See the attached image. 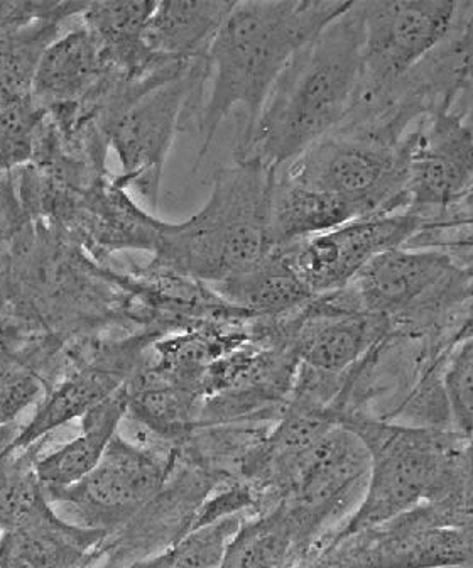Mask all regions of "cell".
I'll list each match as a JSON object with an SVG mask.
<instances>
[{
  "label": "cell",
  "instance_id": "6da1fadb",
  "mask_svg": "<svg viewBox=\"0 0 473 568\" xmlns=\"http://www.w3.org/2000/svg\"><path fill=\"white\" fill-rule=\"evenodd\" d=\"M362 89L359 6L328 24L282 70L253 131L235 144V161L279 170L346 124Z\"/></svg>",
  "mask_w": 473,
  "mask_h": 568
},
{
  "label": "cell",
  "instance_id": "7a4b0ae2",
  "mask_svg": "<svg viewBox=\"0 0 473 568\" xmlns=\"http://www.w3.org/2000/svg\"><path fill=\"white\" fill-rule=\"evenodd\" d=\"M352 2H235L207 57L210 93L205 99L198 132L207 156L222 122L240 112L237 142L253 131L264 102L291 58Z\"/></svg>",
  "mask_w": 473,
  "mask_h": 568
},
{
  "label": "cell",
  "instance_id": "3957f363",
  "mask_svg": "<svg viewBox=\"0 0 473 568\" xmlns=\"http://www.w3.org/2000/svg\"><path fill=\"white\" fill-rule=\"evenodd\" d=\"M276 171L235 161L215 173L210 199L182 224H164L153 267L218 284L253 267L270 251L267 210Z\"/></svg>",
  "mask_w": 473,
  "mask_h": 568
},
{
  "label": "cell",
  "instance_id": "277c9868",
  "mask_svg": "<svg viewBox=\"0 0 473 568\" xmlns=\"http://www.w3.org/2000/svg\"><path fill=\"white\" fill-rule=\"evenodd\" d=\"M338 422L363 442L369 452L370 469L359 506L331 541L384 525L442 499L452 476L453 458L465 442L459 435L431 426L398 425L346 412Z\"/></svg>",
  "mask_w": 473,
  "mask_h": 568
},
{
  "label": "cell",
  "instance_id": "5b68a950",
  "mask_svg": "<svg viewBox=\"0 0 473 568\" xmlns=\"http://www.w3.org/2000/svg\"><path fill=\"white\" fill-rule=\"evenodd\" d=\"M278 171L347 200L362 217L408 210L402 138L381 125L347 122Z\"/></svg>",
  "mask_w": 473,
  "mask_h": 568
},
{
  "label": "cell",
  "instance_id": "8992f818",
  "mask_svg": "<svg viewBox=\"0 0 473 568\" xmlns=\"http://www.w3.org/2000/svg\"><path fill=\"white\" fill-rule=\"evenodd\" d=\"M357 6L362 22V89L356 111H366L388 99L438 50L452 32L462 6L446 0H382Z\"/></svg>",
  "mask_w": 473,
  "mask_h": 568
},
{
  "label": "cell",
  "instance_id": "52a82bcc",
  "mask_svg": "<svg viewBox=\"0 0 473 568\" xmlns=\"http://www.w3.org/2000/svg\"><path fill=\"white\" fill-rule=\"evenodd\" d=\"M207 58L192 61L178 75L151 87L119 118L111 132V148L122 164L115 183L137 190L157 210L164 164L176 134L183 132L186 111L205 105Z\"/></svg>",
  "mask_w": 473,
  "mask_h": 568
},
{
  "label": "cell",
  "instance_id": "ba28073f",
  "mask_svg": "<svg viewBox=\"0 0 473 568\" xmlns=\"http://www.w3.org/2000/svg\"><path fill=\"white\" fill-rule=\"evenodd\" d=\"M167 477L169 457L117 434L89 476L68 489L44 493L54 508L72 515L68 521L112 532L156 501Z\"/></svg>",
  "mask_w": 473,
  "mask_h": 568
},
{
  "label": "cell",
  "instance_id": "9c48e42d",
  "mask_svg": "<svg viewBox=\"0 0 473 568\" xmlns=\"http://www.w3.org/2000/svg\"><path fill=\"white\" fill-rule=\"evenodd\" d=\"M350 288L362 308L392 325L455 305L469 293V274L442 251L404 245L370 261Z\"/></svg>",
  "mask_w": 473,
  "mask_h": 568
},
{
  "label": "cell",
  "instance_id": "30bf717a",
  "mask_svg": "<svg viewBox=\"0 0 473 568\" xmlns=\"http://www.w3.org/2000/svg\"><path fill=\"white\" fill-rule=\"evenodd\" d=\"M473 560V528L443 526L428 505L331 541L317 568H453Z\"/></svg>",
  "mask_w": 473,
  "mask_h": 568
},
{
  "label": "cell",
  "instance_id": "8fae6325",
  "mask_svg": "<svg viewBox=\"0 0 473 568\" xmlns=\"http://www.w3.org/2000/svg\"><path fill=\"white\" fill-rule=\"evenodd\" d=\"M150 334L117 342L89 345V352H68L60 379L48 387L31 422L22 425L12 452L38 447L44 437L72 419H82L90 409L111 398L143 367Z\"/></svg>",
  "mask_w": 473,
  "mask_h": 568
},
{
  "label": "cell",
  "instance_id": "7c38bea8",
  "mask_svg": "<svg viewBox=\"0 0 473 568\" xmlns=\"http://www.w3.org/2000/svg\"><path fill=\"white\" fill-rule=\"evenodd\" d=\"M421 225L420 215L399 210L356 219L333 231L278 248L317 298L349 288L370 261L391 248L408 245Z\"/></svg>",
  "mask_w": 473,
  "mask_h": 568
},
{
  "label": "cell",
  "instance_id": "4fadbf2b",
  "mask_svg": "<svg viewBox=\"0 0 473 568\" xmlns=\"http://www.w3.org/2000/svg\"><path fill=\"white\" fill-rule=\"evenodd\" d=\"M408 210L445 209L473 186V128L446 109L426 115L402 138Z\"/></svg>",
  "mask_w": 473,
  "mask_h": 568
},
{
  "label": "cell",
  "instance_id": "5bb4252c",
  "mask_svg": "<svg viewBox=\"0 0 473 568\" xmlns=\"http://www.w3.org/2000/svg\"><path fill=\"white\" fill-rule=\"evenodd\" d=\"M388 320L367 312L353 290L317 296L292 320L291 348L302 367L342 376L388 335Z\"/></svg>",
  "mask_w": 473,
  "mask_h": 568
},
{
  "label": "cell",
  "instance_id": "9a60e30c",
  "mask_svg": "<svg viewBox=\"0 0 473 568\" xmlns=\"http://www.w3.org/2000/svg\"><path fill=\"white\" fill-rule=\"evenodd\" d=\"M109 537L107 529L68 521L43 490L18 525L0 532V545L29 568H89Z\"/></svg>",
  "mask_w": 473,
  "mask_h": 568
},
{
  "label": "cell",
  "instance_id": "2e32d148",
  "mask_svg": "<svg viewBox=\"0 0 473 568\" xmlns=\"http://www.w3.org/2000/svg\"><path fill=\"white\" fill-rule=\"evenodd\" d=\"M157 2H89L80 16L93 36L105 68L131 82H143L178 61L157 57L144 41ZM186 63V61H185Z\"/></svg>",
  "mask_w": 473,
  "mask_h": 568
},
{
  "label": "cell",
  "instance_id": "e0dca14e",
  "mask_svg": "<svg viewBox=\"0 0 473 568\" xmlns=\"http://www.w3.org/2000/svg\"><path fill=\"white\" fill-rule=\"evenodd\" d=\"M109 71L93 36L80 21L79 28L61 32L41 57L32 99L44 111L79 105L104 82Z\"/></svg>",
  "mask_w": 473,
  "mask_h": 568
},
{
  "label": "cell",
  "instance_id": "ac0fdd59",
  "mask_svg": "<svg viewBox=\"0 0 473 568\" xmlns=\"http://www.w3.org/2000/svg\"><path fill=\"white\" fill-rule=\"evenodd\" d=\"M362 219L347 200L292 182L276 171L267 210L270 248L285 247Z\"/></svg>",
  "mask_w": 473,
  "mask_h": 568
},
{
  "label": "cell",
  "instance_id": "d6986e66",
  "mask_svg": "<svg viewBox=\"0 0 473 568\" xmlns=\"http://www.w3.org/2000/svg\"><path fill=\"white\" fill-rule=\"evenodd\" d=\"M127 386V384H125ZM90 409L80 422V435L34 462V474L47 493L75 486L89 476L119 434L128 409L127 387Z\"/></svg>",
  "mask_w": 473,
  "mask_h": 568
},
{
  "label": "cell",
  "instance_id": "ffe728a7",
  "mask_svg": "<svg viewBox=\"0 0 473 568\" xmlns=\"http://www.w3.org/2000/svg\"><path fill=\"white\" fill-rule=\"evenodd\" d=\"M235 2L175 0L157 2L147 21L144 41L157 57L173 61L207 58Z\"/></svg>",
  "mask_w": 473,
  "mask_h": 568
},
{
  "label": "cell",
  "instance_id": "44dd1931",
  "mask_svg": "<svg viewBox=\"0 0 473 568\" xmlns=\"http://www.w3.org/2000/svg\"><path fill=\"white\" fill-rule=\"evenodd\" d=\"M214 290L232 305L263 315L299 312L315 298L296 276L281 248H270L253 267L214 284Z\"/></svg>",
  "mask_w": 473,
  "mask_h": 568
},
{
  "label": "cell",
  "instance_id": "7402d4cb",
  "mask_svg": "<svg viewBox=\"0 0 473 568\" xmlns=\"http://www.w3.org/2000/svg\"><path fill=\"white\" fill-rule=\"evenodd\" d=\"M299 554L295 523L278 505L240 525L217 568H288Z\"/></svg>",
  "mask_w": 473,
  "mask_h": 568
},
{
  "label": "cell",
  "instance_id": "603a6c76",
  "mask_svg": "<svg viewBox=\"0 0 473 568\" xmlns=\"http://www.w3.org/2000/svg\"><path fill=\"white\" fill-rule=\"evenodd\" d=\"M64 22L41 21L0 38V109L32 100L38 64Z\"/></svg>",
  "mask_w": 473,
  "mask_h": 568
},
{
  "label": "cell",
  "instance_id": "cb8c5ba5",
  "mask_svg": "<svg viewBox=\"0 0 473 568\" xmlns=\"http://www.w3.org/2000/svg\"><path fill=\"white\" fill-rule=\"evenodd\" d=\"M243 523L235 516L193 526L183 538L153 557L124 568H217Z\"/></svg>",
  "mask_w": 473,
  "mask_h": 568
},
{
  "label": "cell",
  "instance_id": "d4e9b609",
  "mask_svg": "<svg viewBox=\"0 0 473 568\" xmlns=\"http://www.w3.org/2000/svg\"><path fill=\"white\" fill-rule=\"evenodd\" d=\"M38 455L40 450L32 447L0 458V532L18 525L43 494V486L34 474Z\"/></svg>",
  "mask_w": 473,
  "mask_h": 568
},
{
  "label": "cell",
  "instance_id": "484cf974",
  "mask_svg": "<svg viewBox=\"0 0 473 568\" xmlns=\"http://www.w3.org/2000/svg\"><path fill=\"white\" fill-rule=\"evenodd\" d=\"M442 393L453 434L473 438V335L460 338L442 374Z\"/></svg>",
  "mask_w": 473,
  "mask_h": 568
},
{
  "label": "cell",
  "instance_id": "4316f807",
  "mask_svg": "<svg viewBox=\"0 0 473 568\" xmlns=\"http://www.w3.org/2000/svg\"><path fill=\"white\" fill-rule=\"evenodd\" d=\"M430 506L443 525L473 528V442L460 445L446 493Z\"/></svg>",
  "mask_w": 473,
  "mask_h": 568
},
{
  "label": "cell",
  "instance_id": "83f0119b",
  "mask_svg": "<svg viewBox=\"0 0 473 568\" xmlns=\"http://www.w3.org/2000/svg\"><path fill=\"white\" fill-rule=\"evenodd\" d=\"M465 19L462 22L459 40H456L453 53H455L456 71L465 80H473V4L466 6Z\"/></svg>",
  "mask_w": 473,
  "mask_h": 568
},
{
  "label": "cell",
  "instance_id": "f1b7e54d",
  "mask_svg": "<svg viewBox=\"0 0 473 568\" xmlns=\"http://www.w3.org/2000/svg\"><path fill=\"white\" fill-rule=\"evenodd\" d=\"M22 425L19 422L11 423V425L0 426V458L11 454L12 445L21 432Z\"/></svg>",
  "mask_w": 473,
  "mask_h": 568
},
{
  "label": "cell",
  "instance_id": "f546056e",
  "mask_svg": "<svg viewBox=\"0 0 473 568\" xmlns=\"http://www.w3.org/2000/svg\"><path fill=\"white\" fill-rule=\"evenodd\" d=\"M11 308V293H9L8 277L0 266V312Z\"/></svg>",
  "mask_w": 473,
  "mask_h": 568
},
{
  "label": "cell",
  "instance_id": "4dcf8cb0",
  "mask_svg": "<svg viewBox=\"0 0 473 568\" xmlns=\"http://www.w3.org/2000/svg\"><path fill=\"white\" fill-rule=\"evenodd\" d=\"M469 335H473V322L470 324V327H466L465 331H463L462 337H469Z\"/></svg>",
  "mask_w": 473,
  "mask_h": 568
}]
</instances>
